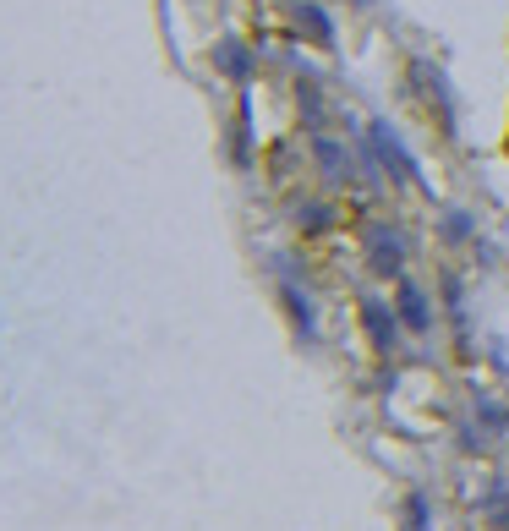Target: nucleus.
Wrapping results in <instances>:
<instances>
[{"mask_svg":"<svg viewBox=\"0 0 509 531\" xmlns=\"http://www.w3.org/2000/svg\"><path fill=\"white\" fill-rule=\"evenodd\" d=\"M236 165H252V105L241 99V126H236V143H230Z\"/></svg>","mask_w":509,"mask_h":531,"instance_id":"nucleus-9","label":"nucleus"},{"mask_svg":"<svg viewBox=\"0 0 509 531\" xmlns=\"http://www.w3.org/2000/svg\"><path fill=\"white\" fill-rule=\"evenodd\" d=\"M362 323H367V334H373L378 351H389V345H395V313H389L384 302H362Z\"/></svg>","mask_w":509,"mask_h":531,"instance_id":"nucleus-6","label":"nucleus"},{"mask_svg":"<svg viewBox=\"0 0 509 531\" xmlns=\"http://www.w3.org/2000/svg\"><path fill=\"white\" fill-rule=\"evenodd\" d=\"M444 241H471V214L466 209H449L444 214Z\"/></svg>","mask_w":509,"mask_h":531,"instance_id":"nucleus-11","label":"nucleus"},{"mask_svg":"<svg viewBox=\"0 0 509 531\" xmlns=\"http://www.w3.org/2000/svg\"><path fill=\"white\" fill-rule=\"evenodd\" d=\"M291 22L307 33V39H318L323 50L334 44V17H329V6H318V0H291Z\"/></svg>","mask_w":509,"mask_h":531,"instance_id":"nucleus-3","label":"nucleus"},{"mask_svg":"<svg viewBox=\"0 0 509 531\" xmlns=\"http://www.w3.org/2000/svg\"><path fill=\"white\" fill-rule=\"evenodd\" d=\"M280 302L291 307L296 329H302V340H312L318 334V307H312V296L302 291V280H280Z\"/></svg>","mask_w":509,"mask_h":531,"instance_id":"nucleus-5","label":"nucleus"},{"mask_svg":"<svg viewBox=\"0 0 509 531\" xmlns=\"http://www.w3.org/2000/svg\"><path fill=\"white\" fill-rule=\"evenodd\" d=\"M356 6H373V0H356Z\"/></svg>","mask_w":509,"mask_h":531,"instance_id":"nucleus-12","label":"nucleus"},{"mask_svg":"<svg viewBox=\"0 0 509 531\" xmlns=\"http://www.w3.org/2000/svg\"><path fill=\"white\" fill-rule=\"evenodd\" d=\"M296 225H302L307 236H323V230L334 225V214L323 209V203H302V209H296Z\"/></svg>","mask_w":509,"mask_h":531,"instance_id":"nucleus-10","label":"nucleus"},{"mask_svg":"<svg viewBox=\"0 0 509 531\" xmlns=\"http://www.w3.org/2000/svg\"><path fill=\"white\" fill-rule=\"evenodd\" d=\"M312 159H318V170L334 181V187H345V181H351V159H345V143H334L329 132L312 137Z\"/></svg>","mask_w":509,"mask_h":531,"instance_id":"nucleus-4","label":"nucleus"},{"mask_svg":"<svg viewBox=\"0 0 509 531\" xmlns=\"http://www.w3.org/2000/svg\"><path fill=\"white\" fill-rule=\"evenodd\" d=\"M367 137H373V148H378V159L389 165V176H400V181H422V170H416V159H411V148L400 143V132L389 121H373L367 126Z\"/></svg>","mask_w":509,"mask_h":531,"instance_id":"nucleus-2","label":"nucleus"},{"mask_svg":"<svg viewBox=\"0 0 509 531\" xmlns=\"http://www.w3.org/2000/svg\"><path fill=\"white\" fill-rule=\"evenodd\" d=\"M219 72L236 77V83H247V77H252V50L241 39H225V44H219Z\"/></svg>","mask_w":509,"mask_h":531,"instance_id":"nucleus-8","label":"nucleus"},{"mask_svg":"<svg viewBox=\"0 0 509 531\" xmlns=\"http://www.w3.org/2000/svg\"><path fill=\"white\" fill-rule=\"evenodd\" d=\"M367 269L384 274V280L406 274V241H400L395 225H367Z\"/></svg>","mask_w":509,"mask_h":531,"instance_id":"nucleus-1","label":"nucleus"},{"mask_svg":"<svg viewBox=\"0 0 509 531\" xmlns=\"http://www.w3.org/2000/svg\"><path fill=\"white\" fill-rule=\"evenodd\" d=\"M395 313H400V323H411L416 334L433 323V313H427V296L416 291V285H400V302H395Z\"/></svg>","mask_w":509,"mask_h":531,"instance_id":"nucleus-7","label":"nucleus"}]
</instances>
